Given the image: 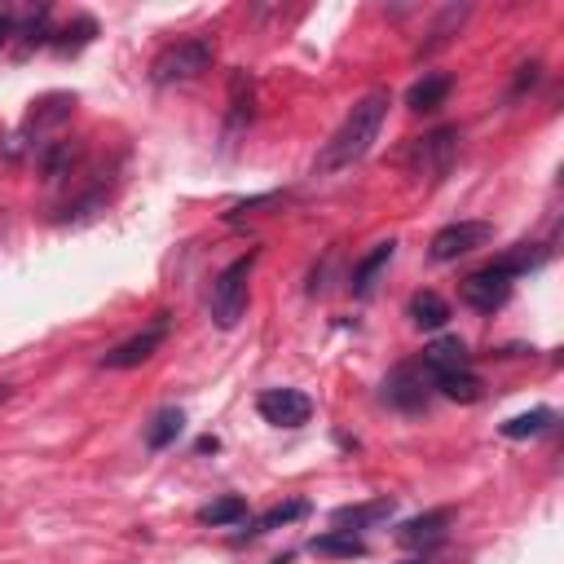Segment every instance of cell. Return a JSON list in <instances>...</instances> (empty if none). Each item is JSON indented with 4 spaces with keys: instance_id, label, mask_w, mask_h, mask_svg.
<instances>
[{
    "instance_id": "1",
    "label": "cell",
    "mask_w": 564,
    "mask_h": 564,
    "mask_svg": "<svg viewBox=\"0 0 564 564\" xmlns=\"http://www.w3.org/2000/svg\"><path fill=\"white\" fill-rule=\"evenodd\" d=\"M388 106H392V97H388L383 88L357 97L352 110L344 115V123H339V128L330 132V141L322 145V154H317V172L330 176V172L352 167V163L375 145V137H379V128H383V119H388Z\"/></svg>"
},
{
    "instance_id": "2",
    "label": "cell",
    "mask_w": 564,
    "mask_h": 564,
    "mask_svg": "<svg viewBox=\"0 0 564 564\" xmlns=\"http://www.w3.org/2000/svg\"><path fill=\"white\" fill-rule=\"evenodd\" d=\"M256 260H260V251H247V256L229 260V264L216 273V282H212V322H216L220 330L238 326V317L247 313V282H251Z\"/></svg>"
},
{
    "instance_id": "3",
    "label": "cell",
    "mask_w": 564,
    "mask_h": 564,
    "mask_svg": "<svg viewBox=\"0 0 564 564\" xmlns=\"http://www.w3.org/2000/svg\"><path fill=\"white\" fill-rule=\"evenodd\" d=\"M212 62H216V44H212L207 35H189V40L167 44V48L150 62V79H154V84H185V79L203 75Z\"/></svg>"
},
{
    "instance_id": "4",
    "label": "cell",
    "mask_w": 564,
    "mask_h": 564,
    "mask_svg": "<svg viewBox=\"0 0 564 564\" xmlns=\"http://www.w3.org/2000/svg\"><path fill=\"white\" fill-rule=\"evenodd\" d=\"M489 238H494V225H489V220H454V225H445V229L432 234L427 256H432L436 264H449V260H458V256L485 247Z\"/></svg>"
},
{
    "instance_id": "5",
    "label": "cell",
    "mask_w": 564,
    "mask_h": 564,
    "mask_svg": "<svg viewBox=\"0 0 564 564\" xmlns=\"http://www.w3.org/2000/svg\"><path fill=\"white\" fill-rule=\"evenodd\" d=\"M454 154H458V128H436V132H427L410 145V172L436 181V176L449 172Z\"/></svg>"
},
{
    "instance_id": "6",
    "label": "cell",
    "mask_w": 564,
    "mask_h": 564,
    "mask_svg": "<svg viewBox=\"0 0 564 564\" xmlns=\"http://www.w3.org/2000/svg\"><path fill=\"white\" fill-rule=\"evenodd\" d=\"M511 282H516V278L494 260V264H485V269H476V273L463 278V300H467L476 313H494V308L507 304Z\"/></svg>"
},
{
    "instance_id": "7",
    "label": "cell",
    "mask_w": 564,
    "mask_h": 564,
    "mask_svg": "<svg viewBox=\"0 0 564 564\" xmlns=\"http://www.w3.org/2000/svg\"><path fill=\"white\" fill-rule=\"evenodd\" d=\"M163 339H167V317L159 313L145 330H137L132 339H123V344H115L110 352H101V366H106V370H132V366L150 361V357L163 348Z\"/></svg>"
},
{
    "instance_id": "8",
    "label": "cell",
    "mask_w": 564,
    "mask_h": 564,
    "mask_svg": "<svg viewBox=\"0 0 564 564\" xmlns=\"http://www.w3.org/2000/svg\"><path fill=\"white\" fill-rule=\"evenodd\" d=\"M256 410L264 423L273 427H304L313 419V401L300 392V388H264L256 397Z\"/></svg>"
},
{
    "instance_id": "9",
    "label": "cell",
    "mask_w": 564,
    "mask_h": 564,
    "mask_svg": "<svg viewBox=\"0 0 564 564\" xmlns=\"http://www.w3.org/2000/svg\"><path fill=\"white\" fill-rule=\"evenodd\" d=\"M427 392H432V379H427V370L414 366V361L397 366V370L383 379V401L397 405V410H405V414L423 410V405H427Z\"/></svg>"
},
{
    "instance_id": "10",
    "label": "cell",
    "mask_w": 564,
    "mask_h": 564,
    "mask_svg": "<svg viewBox=\"0 0 564 564\" xmlns=\"http://www.w3.org/2000/svg\"><path fill=\"white\" fill-rule=\"evenodd\" d=\"M419 366L427 370V379H441V375H454V370H471V352H467V344L458 335H441V339H432L423 348Z\"/></svg>"
},
{
    "instance_id": "11",
    "label": "cell",
    "mask_w": 564,
    "mask_h": 564,
    "mask_svg": "<svg viewBox=\"0 0 564 564\" xmlns=\"http://www.w3.org/2000/svg\"><path fill=\"white\" fill-rule=\"evenodd\" d=\"M445 529H449V511L445 507L441 511H423V516H414V520H405L397 529V542L401 546H414V551H432L445 538Z\"/></svg>"
},
{
    "instance_id": "12",
    "label": "cell",
    "mask_w": 564,
    "mask_h": 564,
    "mask_svg": "<svg viewBox=\"0 0 564 564\" xmlns=\"http://www.w3.org/2000/svg\"><path fill=\"white\" fill-rule=\"evenodd\" d=\"M397 511V502L392 498H375V502H352V507H335V529H344V533H357V529H370V524H379V520H388Z\"/></svg>"
},
{
    "instance_id": "13",
    "label": "cell",
    "mask_w": 564,
    "mask_h": 564,
    "mask_svg": "<svg viewBox=\"0 0 564 564\" xmlns=\"http://www.w3.org/2000/svg\"><path fill=\"white\" fill-rule=\"evenodd\" d=\"M449 88H454V84H449V75H441V70H427L423 79H414V84H410V93H405V106H410V110H419V115H423V110H436V106H445Z\"/></svg>"
},
{
    "instance_id": "14",
    "label": "cell",
    "mask_w": 564,
    "mask_h": 564,
    "mask_svg": "<svg viewBox=\"0 0 564 564\" xmlns=\"http://www.w3.org/2000/svg\"><path fill=\"white\" fill-rule=\"evenodd\" d=\"M238 520H247V498L242 494H220V498L198 507V524L225 529V524H238Z\"/></svg>"
},
{
    "instance_id": "15",
    "label": "cell",
    "mask_w": 564,
    "mask_h": 564,
    "mask_svg": "<svg viewBox=\"0 0 564 564\" xmlns=\"http://www.w3.org/2000/svg\"><path fill=\"white\" fill-rule=\"evenodd\" d=\"M410 322L423 326V330H441L449 322V304L436 291H414L410 295Z\"/></svg>"
},
{
    "instance_id": "16",
    "label": "cell",
    "mask_w": 564,
    "mask_h": 564,
    "mask_svg": "<svg viewBox=\"0 0 564 564\" xmlns=\"http://www.w3.org/2000/svg\"><path fill=\"white\" fill-rule=\"evenodd\" d=\"M300 516H308V502H304V498L278 502V507H269L264 516H256V520H251V529H247V533H238L234 542H242V538H260V533H269V529H282V524H291V520H300Z\"/></svg>"
},
{
    "instance_id": "17",
    "label": "cell",
    "mask_w": 564,
    "mask_h": 564,
    "mask_svg": "<svg viewBox=\"0 0 564 564\" xmlns=\"http://www.w3.org/2000/svg\"><path fill=\"white\" fill-rule=\"evenodd\" d=\"M397 256V242L388 238V242H379L370 256H361L357 260V269H352V295H366L370 286H375V278H379V269H388V260Z\"/></svg>"
},
{
    "instance_id": "18",
    "label": "cell",
    "mask_w": 564,
    "mask_h": 564,
    "mask_svg": "<svg viewBox=\"0 0 564 564\" xmlns=\"http://www.w3.org/2000/svg\"><path fill=\"white\" fill-rule=\"evenodd\" d=\"M181 427H185V414H181L176 405H163V410L145 423V445H150V449H167V445L181 436Z\"/></svg>"
},
{
    "instance_id": "19",
    "label": "cell",
    "mask_w": 564,
    "mask_h": 564,
    "mask_svg": "<svg viewBox=\"0 0 564 564\" xmlns=\"http://www.w3.org/2000/svg\"><path fill=\"white\" fill-rule=\"evenodd\" d=\"M308 551H313V555H335V560H357V555H366V542H361L357 533L335 529V533L313 538V542H308Z\"/></svg>"
},
{
    "instance_id": "20",
    "label": "cell",
    "mask_w": 564,
    "mask_h": 564,
    "mask_svg": "<svg viewBox=\"0 0 564 564\" xmlns=\"http://www.w3.org/2000/svg\"><path fill=\"white\" fill-rule=\"evenodd\" d=\"M555 423V410H546V405H538V410H529V414H516V419H507L502 423V436L507 441H524V436H542L546 427Z\"/></svg>"
},
{
    "instance_id": "21",
    "label": "cell",
    "mask_w": 564,
    "mask_h": 564,
    "mask_svg": "<svg viewBox=\"0 0 564 564\" xmlns=\"http://www.w3.org/2000/svg\"><path fill=\"white\" fill-rule=\"evenodd\" d=\"M432 388L436 392H445L449 401H480V379H476V370H454V375H441V379H432Z\"/></svg>"
},
{
    "instance_id": "22",
    "label": "cell",
    "mask_w": 564,
    "mask_h": 564,
    "mask_svg": "<svg viewBox=\"0 0 564 564\" xmlns=\"http://www.w3.org/2000/svg\"><path fill=\"white\" fill-rule=\"evenodd\" d=\"M251 119V79L242 70H234V84H229V137Z\"/></svg>"
},
{
    "instance_id": "23",
    "label": "cell",
    "mask_w": 564,
    "mask_h": 564,
    "mask_svg": "<svg viewBox=\"0 0 564 564\" xmlns=\"http://www.w3.org/2000/svg\"><path fill=\"white\" fill-rule=\"evenodd\" d=\"M511 278H520V273H529V269H542L546 264V247H538V242H520L516 251H507L502 260H498Z\"/></svg>"
},
{
    "instance_id": "24",
    "label": "cell",
    "mask_w": 564,
    "mask_h": 564,
    "mask_svg": "<svg viewBox=\"0 0 564 564\" xmlns=\"http://www.w3.org/2000/svg\"><path fill=\"white\" fill-rule=\"evenodd\" d=\"M70 106H75V97H66V93H53V97H44V101L31 110V128H48V123H62V119L70 115Z\"/></svg>"
},
{
    "instance_id": "25",
    "label": "cell",
    "mask_w": 564,
    "mask_h": 564,
    "mask_svg": "<svg viewBox=\"0 0 564 564\" xmlns=\"http://www.w3.org/2000/svg\"><path fill=\"white\" fill-rule=\"evenodd\" d=\"M75 154H79V145H70V141H57L53 150H44V154H40L44 176H48V181H57V176H62V172L75 163Z\"/></svg>"
},
{
    "instance_id": "26",
    "label": "cell",
    "mask_w": 564,
    "mask_h": 564,
    "mask_svg": "<svg viewBox=\"0 0 564 564\" xmlns=\"http://www.w3.org/2000/svg\"><path fill=\"white\" fill-rule=\"evenodd\" d=\"M269 203H278V194H256V198H247V203H234V207L225 212V220H242V216H251V212H260V207H269Z\"/></svg>"
},
{
    "instance_id": "27",
    "label": "cell",
    "mask_w": 564,
    "mask_h": 564,
    "mask_svg": "<svg viewBox=\"0 0 564 564\" xmlns=\"http://www.w3.org/2000/svg\"><path fill=\"white\" fill-rule=\"evenodd\" d=\"M538 79V62H529V66H520V79H516V93L524 88V84H533Z\"/></svg>"
},
{
    "instance_id": "28",
    "label": "cell",
    "mask_w": 564,
    "mask_h": 564,
    "mask_svg": "<svg viewBox=\"0 0 564 564\" xmlns=\"http://www.w3.org/2000/svg\"><path fill=\"white\" fill-rule=\"evenodd\" d=\"M13 31H18V26H13V18H9V13H0V44H4Z\"/></svg>"
},
{
    "instance_id": "29",
    "label": "cell",
    "mask_w": 564,
    "mask_h": 564,
    "mask_svg": "<svg viewBox=\"0 0 564 564\" xmlns=\"http://www.w3.org/2000/svg\"><path fill=\"white\" fill-rule=\"evenodd\" d=\"M4 397H9V388H4V383H0V401H4Z\"/></svg>"
}]
</instances>
